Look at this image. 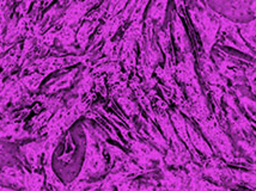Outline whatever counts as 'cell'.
Segmentation results:
<instances>
[{"mask_svg": "<svg viewBox=\"0 0 256 191\" xmlns=\"http://www.w3.org/2000/svg\"><path fill=\"white\" fill-rule=\"evenodd\" d=\"M47 148V139H42L40 141L30 142L20 147V151L26 158V163L32 170L40 169V158L46 152Z\"/></svg>", "mask_w": 256, "mask_h": 191, "instance_id": "obj_1", "label": "cell"}, {"mask_svg": "<svg viewBox=\"0 0 256 191\" xmlns=\"http://www.w3.org/2000/svg\"><path fill=\"white\" fill-rule=\"evenodd\" d=\"M0 183L8 184L24 189V171L23 169L14 166H4L0 170Z\"/></svg>", "mask_w": 256, "mask_h": 191, "instance_id": "obj_2", "label": "cell"}, {"mask_svg": "<svg viewBox=\"0 0 256 191\" xmlns=\"http://www.w3.org/2000/svg\"><path fill=\"white\" fill-rule=\"evenodd\" d=\"M242 35L246 38V41L250 43L256 49V20L254 22L246 24V25H240Z\"/></svg>", "mask_w": 256, "mask_h": 191, "instance_id": "obj_3", "label": "cell"}, {"mask_svg": "<svg viewBox=\"0 0 256 191\" xmlns=\"http://www.w3.org/2000/svg\"><path fill=\"white\" fill-rule=\"evenodd\" d=\"M0 191H17V190H14V189H10V188L0 186Z\"/></svg>", "mask_w": 256, "mask_h": 191, "instance_id": "obj_4", "label": "cell"}, {"mask_svg": "<svg viewBox=\"0 0 256 191\" xmlns=\"http://www.w3.org/2000/svg\"><path fill=\"white\" fill-rule=\"evenodd\" d=\"M252 11H254V12H255V14H256V0H254V2H252Z\"/></svg>", "mask_w": 256, "mask_h": 191, "instance_id": "obj_5", "label": "cell"}, {"mask_svg": "<svg viewBox=\"0 0 256 191\" xmlns=\"http://www.w3.org/2000/svg\"><path fill=\"white\" fill-rule=\"evenodd\" d=\"M0 120H2V118H0Z\"/></svg>", "mask_w": 256, "mask_h": 191, "instance_id": "obj_6", "label": "cell"}]
</instances>
